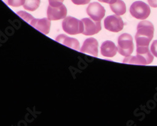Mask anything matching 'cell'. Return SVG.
<instances>
[{
    "mask_svg": "<svg viewBox=\"0 0 157 126\" xmlns=\"http://www.w3.org/2000/svg\"><path fill=\"white\" fill-rule=\"evenodd\" d=\"M17 15H18L21 18H22L24 20L27 22L29 23L34 18L30 14H28V13L25 12V11H20L17 12Z\"/></svg>",
    "mask_w": 157,
    "mask_h": 126,
    "instance_id": "16",
    "label": "cell"
},
{
    "mask_svg": "<svg viewBox=\"0 0 157 126\" xmlns=\"http://www.w3.org/2000/svg\"><path fill=\"white\" fill-rule=\"evenodd\" d=\"M154 34L153 25L149 21L140 22L137 27V32L135 35L136 47H148Z\"/></svg>",
    "mask_w": 157,
    "mask_h": 126,
    "instance_id": "1",
    "label": "cell"
},
{
    "mask_svg": "<svg viewBox=\"0 0 157 126\" xmlns=\"http://www.w3.org/2000/svg\"><path fill=\"white\" fill-rule=\"evenodd\" d=\"M148 4L153 8H157V0H148Z\"/></svg>",
    "mask_w": 157,
    "mask_h": 126,
    "instance_id": "21",
    "label": "cell"
},
{
    "mask_svg": "<svg viewBox=\"0 0 157 126\" xmlns=\"http://www.w3.org/2000/svg\"><path fill=\"white\" fill-rule=\"evenodd\" d=\"M104 24L106 30L113 32H120L124 25L122 18L117 15L107 17L104 20Z\"/></svg>",
    "mask_w": 157,
    "mask_h": 126,
    "instance_id": "6",
    "label": "cell"
},
{
    "mask_svg": "<svg viewBox=\"0 0 157 126\" xmlns=\"http://www.w3.org/2000/svg\"><path fill=\"white\" fill-rule=\"evenodd\" d=\"M129 11L131 15L138 20H145L150 14V6L141 1L134 2L130 6Z\"/></svg>",
    "mask_w": 157,
    "mask_h": 126,
    "instance_id": "5",
    "label": "cell"
},
{
    "mask_svg": "<svg viewBox=\"0 0 157 126\" xmlns=\"http://www.w3.org/2000/svg\"><path fill=\"white\" fill-rule=\"evenodd\" d=\"M62 25L63 31L69 35L82 33L84 30V25L82 20L74 17H67L65 18Z\"/></svg>",
    "mask_w": 157,
    "mask_h": 126,
    "instance_id": "4",
    "label": "cell"
},
{
    "mask_svg": "<svg viewBox=\"0 0 157 126\" xmlns=\"http://www.w3.org/2000/svg\"><path fill=\"white\" fill-rule=\"evenodd\" d=\"M72 2L77 5H84L90 2V0H71Z\"/></svg>",
    "mask_w": 157,
    "mask_h": 126,
    "instance_id": "19",
    "label": "cell"
},
{
    "mask_svg": "<svg viewBox=\"0 0 157 126\" xmlns=\"http://www.w3.org/2000/svg\"><path fill=\"white\" fill-rule=\"evenodd\" d=\"M64 0H48L49 5L50 6H58L63 4Z\"/></svg>",
    "mask_w": 157,
    "mask_h": 126,
    "instance_id": "20",
    "label": "cell"
},
{
    "mask_svg": "<svg viewBox=\"0 0 157 126\" xmlns=\"http://www.w3.org/2000/svg\"><path fill=\"white\" fill-rule=\"evenodd\" d=\"M3 2L6 4V3H7V1H8V0H3Z\"/></svg>",
    "mask_w": 157,
    "mask_h": 126,
    "instance_id": "23",
    "label": "cell"
},
{
    "mask_svg": "<svg viewBox=\"0 0 157 126\" xmlns=\"http://www.w3.org/2000/svg\"><path fill=\"white\" fill-rule=\"evenodd\" d=\"M67 14V8L63 4L54 6L48 5L47 8V17L50 20H59L65 18Z\"/></svg>",
    "mask_w": 157,
    "mask_h": 126,
    "instance_id": "7",
    "label": "cell"
},
{
    "mask_svg": "<svg viewBox=\"0 0 157 126\" xmlns=\"http://www.w3.org/2000/svg\"><path fill=\"white\" fill-rule=\"evenodd\" d=\"M99 2H102V3H108V4H113L115 3L117 0H98Z\"/></svg>",
    "mask_w": 157,
    "mask_h": 126,
    "instance_id": "22",
    "label": "cell"
},
{
    "mask_svg": "<svg viewBox=\"0 0 157 126\" xmlns=\"http://www.w3.org/2000/svg\"><path fill=\"white\" fill-rule=\"evenodd\" d=\"M134 50L133 38L129 33H123L117 40V51L125 57L129 56Z\"/></svg>",
    "mask_w": 157,
    "mask_h": 126,
    "instance_id": "3",
    "label": "cell"
},
{
    "mask_svg": "<svg viewBox=\"0 0 157 126\" xmlns=\"http://www.w3.org/2000/svg\"><path fill=\"white\" fill-rule=\"evenodd\" d=\"M117 51V47L110 41L104 42L101 46V53L104 57H114Z\"/></svg>",
    "mask_w": 157,
    "mask_h": 126,
    "instance_id": "12",
    "label": "cell"
},
{
    "mask_svg": "<svg viewBox=\"0 0 157 126\" xmlns=\"http://www.w3.org/2000/svg\"><path fill=\"white\" fill-rule=\"evenodd\" d=\"M86 11L87 15L94 21H101L105 15L104 8L97 2L89 4Z\"/></svg>",
    "mask_w": 157,
    "mask_h": 126,
    "instance_id": "8",
    "label": "cell"
},
{
    "mask_svg": "<svg viewBox=\"0 0 157 126\" xmlns=\"http://www.w3.org/2000/svg\"><path fill=\"white\" fill-rule=\"evenodd\" d=\"M80 51L97 57L98 56V42L97 40L92 37L86 39Z\"/></svg>",
    "mask_w": 157,
    "mask_h": 126,
    "instance_id": "10",
    "label": "cell"
},
{
    "mask_svg": "<svg viewBox=\"0 0 157 126\" xmlns=\"http://www.w3.org/2000/svg\"><path fill=\"white\" fill-rule=\"evenodd\" d=\"M40 4V0H25L23 6L25 10L33 11L39 7Z\"/></svg>",
    "mask_w": 157,
    "mask_h": 126,
    "instance_id": "15",
    "label": "cell"
},
{
    "mask_svg": "<svg viewBox=\"0 0 157 126\" xmlns=\"http://www.w3.org/2000/svg\"><path fill=\"white\" fill-rule=\"evenodd\" d=\"M151 52L155 57H157V40L154 41L151 45Z\"/></svg>",
    "mask_w": 157,
    "mask_h": 126,
    "instance_id": "18",
    "label": "cell"
},
{
    "mask_svg": "<svg viewBox=\"0 0 157 126\" xmlns=\"http://www.w3.org/2000/svg\"><path fill=\"white\" fill-rule=\"evenodd\" d=\"M110 8L113 13L119 16L124 15L126 11V5L122 0H117L115 3L110 4Z\"/></svg>",
    "mask_w": 157,
    "mask_h": 126,
    "instance_id": "14",
    "label": "cell"
},
{
    "mask_svg": "<svg viewBox=\"0 0 157 126\" xmlns=\"http://www.w3.org/2000/svg\"><path fill=\"white\" fill-rule=\"evenodd\" d=\"M82 22L84 25L82 33L85 35H95L101 30V21H94L89 18H85L82 20Z\"/></svg>",
    "mask_w": 157,
    "mask_h": 126,
    "instance_id": "9",
    "label": "cell"
},
{
    "mask_svg": "<svg viewBox=\"0 0 157 126\" xmlns=\"http://www.w3.org/2000/svg\"><path fill=\"white\" fill-rule=\"evenodd\" d=\"M30 24L33 27L41 32L44 34H48L50 29V20L48 18H44L42 19L33 18Z\"/></svg>",
    "mask_w": 157,
    "mask_h": 126,
    "instance_id": "11",
    "label": "cell"
},
{
    "mask_svg": "<svg viewBox=\"0 0 157 126\" xmlns=\"http://www.w3.org/2000/svg\"><path fill=\"white\" fill-rule=\"evenodd\" d=\"M136 56H128L123 60V63L138 65H150L153 61V56L151 54L148 47H136Z\"/></svg>",
    "mask_w": 157,
    "mask_h": 126,
    "instance_id": "2",
    "label": "cell"
},
{
    "mask_svg": "<svg viewBox=\"0 0 157 126\" xmlns=\"http://www.w3.org/2000/svg\"><path fill=\"white\" fill-rule=\"evenodd\" d=\"M25 2V0H8L6 5L13 7H18L23 5Z\"/></svg>",
    "mask_w": 157,
    "mask_h": 126,
    "instance_id": "17",
    "label": "cell"
},
{
    "mask_svg": "<svg viewBox=\"0 0 157 126\" xmlns=\"http://www.w3.org/2000/svg\"><path fill=\"white\" fill-rule=\"evenodd\" d=\"M56 41L74 50H78L80 49L79 42L77 39H74V38H71L64 34H60L57 36L56 39Z\"/></svg>",
    "mask_w": 157,
    "mask_h": 126,
    "instance_id": "13",
    "label": "cell"
}]
</instances>
